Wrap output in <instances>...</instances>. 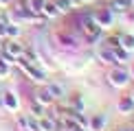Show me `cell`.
I'll return each instance as SVG.
<instances>
[{
	"label": "cell",
	"instance_id": "4fadbf2b",
	"mask_svg": "<svg viewBox=\"0 0 134 131\" xmlns=\"http://www.w3.org/2000/svg\"><path fill=\"white\" fill-rule=\"evenodd\" d=\"M44 112H46V107H44L42 105V103H33V105H31V114H33V116H35V118H42L44 116Z\"/></svg>",
	"mask_w": 134,
	"mask_h": 131
},
{
	"label": "cell",
	"instance_id": "8992f818",
	"mask_svg": "<svg viewBox=\"0 0 134 131\" xmlns=\"http://www.w3.org/2000/svg\"><path fill=\"white\" fill-rule=\"evenodd\" d=\"M4 50L9 55H13V57H20V55L24 53V46H20V42H15V40H9L4 44Z\"/></svg>",
	"mask_w": 134,
	"mask_h": 131
},
{
	"label": "cell",
	"instance_id": "5bb4252c",
	"mask_svg": "<svg viewBox=\"0 0 134 131\" xmlns=\"http://www.w3.org/2000/svg\"><path fill=\"white\" fill-rule=\"evenodd\" d=\"M4 33H7V37L13 40V37L20 35V29H18V24H7V26H4Z\"/></svg>",
	"mask_w": 134,
	"mask_h": 131
},
{
	"label": "cell",
	"instance_id": "52a82bcc",
	"mask_svg": "<svg viewBox=\"0 0 134 131\" xmlns=\"http://www.w3.org/2000/svg\"><path fill=\"white\" fill-rule=\"evenodd\" d=\"M119 112H121V114H132V112H134V101H132V96H121V98H119Z\"/></svg>",
	"mask_w": 134,
	"mask_h": 131
},
{
	"label": "cell",
	"instance_id": "d6986e66",
	"mask_svg": "<svg viewBox=\"0 0 134 131\" xmlns=\"http://www.w3.org/2000/svg\"><path fill=\"white\" fill-rule=\"evenodd\" d=\"M130 96H132V101H134V92H132V94H130Z\"/></svg>",
	"mask_w": 134,
	"mask_h": 131
},
{
	"label": "cell",
	"instance_id": "30bf717a",
	"mask_svg": "<svg viewBox=\"0 0 134 131\" xmlns=\"http://www.w3.org/2000/svg\"><path fill=\"white\" fill-rule=\"evenodd\" d=\"M121 48H125V50H134V35L130 33H125V35H121Z\"/></svg>",
	"mask_w": 134,
	"mask_h": 131
},
{
	"label": "cell",
	"instance_id": "ba28073f",
	"mask_svg": "<svg viewBox=\"0 0 134 131\" xmlns=\"http://www.w3.org/2000/svg\"><path fill=\"white\" fill-rule=\"evenodd\" d=\"M99 59H103V63H116V57H114V50L108 46H103L99 50Z\"/></svg>",
	"mask_w": 134,
	"mask_h": 131
},
{
	"label": "cell",
	"instance_id": "9c48e42d",
	"mask_svg": "<svg viewBox=\"0 0 134 131\" xmlns=\"http://www.w3.org/2000/svg\"><path fill=\"white\" fill-rule=\"evenodd\" d=\"M105 127V116H101V114H97L92 120H90V129L92 131H101Z\"/></svg>",
	"mask_w": 134,
	"mask_h": 131
},
{
	"label": "cell",
	"instance_id": "6da1fadb",
	"mask_svg": "<svg viewBox=\"0 0 134 131\" xmlns=\"http://www.w3.org/2000/svg\"><path fill=\"white\" fill-rule=\"evenodd\" d=\"M108 83L112 87H125L130 83V72L125 68H112V72L108 74Z\"/></svg>",
	"mask_w": 134,
	"mask_h": 131
},
{
	"label": "cell",
	"instance_id": "ffe728a7",
	"mask_svg": "<svg viewBox=\"0 0 134 131\" xmlns=\"http://www.w3.org/2000/svg\"><path fill=\"white\" fill-rule=\"evenodd\" d=\"M132 74H134V66H132Z\"/></svg>",
	"mask_w": 134,
	"mask_h": 131
},
{
	"label": "cell",
	"instance_id": "44dd1931",
	"mask_svg": "<svg viewBox=\"0 0 134 131\" xmlns=\"http://www.w3.org/2000/svg\"><path fill=\"white\" fill-rule=\"evenodd\" d=\"M2 2H9V0H2Z\"/></svg>",
	"mask_w": 134,
	"mask_h": 131
},
{
	"label": "cell",
	"instance_id": "2e32d148",
	"mask_svg": "<svg viewBox=\"0 0 134 131\" xmlns=\"http://www.w3.org/2000/svg\"><path fill=\"white\" fill-rule=\"evenodd\" d=\"M59 42H64V46H75V44H77L70 35H66V33H62V35H59Z\"/></svg>",
	"mask_w": 134,
	"mask_h": 131
},
{
	"label": "cell",
	"instance_id": "ac0fdd59",
	"mask_svg": "<svg viewBox=\"0 0 134 131\" xmlns=\"http://www.w3.org/2000/svg\"><path fill=\"white\" fill-rule=\"evenodd\" d=\"M79 2H81V4H83V2H92V0H79Z\"/></svg>",
	"mask_w": 134,
	"mask_h": 131
},
{
	"label": "cell",
	"instance_id": "7c38bea8",
	"mask_svg": "<svg viewBox=\"0 0 134 131\" xmlns=\"http://www.w3.org/2000/svg\"><path fill=\"white\" fill-rule=\"evenodd\" d=\"M103 46H108V48H119L121 46V35H110V37H105V42H103Z\"/></svg>",
	"mask_w": 134,
	"mask_h": 131
},
{
	"label": "cell",
	"instance_id": "e0dca14e",
	"mask_svg": "<svg viewBox=\"0 0 134 131\" xmlns=\"http://www.w3.org/2000/svg\"><path fill=\"white\" fill-rule=\"evenodd\" d=\"M2 50H4V44H2V42H0V53H2Z\"/></svg>",
	"mask_w": 134,
	"mask_h": 131
},
{
	"label": "cell",
	"instance_id": "9a60e30c",
	"mask_svg": "<svg viewBox=\"0 0 134 131\" xmlns=\"http://www.w3.org/2000/svg\"><path fill=\"white\" fill-rule=\"evenodd\" d=\"M4 105H9L11 109H15V107H18V101L13 98V94H4Z\"/></svg>",
	"mask_w": 134,
	"mask_h": 131
},
{
	"label": "cell",
	"instance_id": "7a4b0ae2",
	"mask_svg": "<svg viewBox=\"0 0 134 131\" xmlns=\"http://www.w3.org/2000/svg\"><path fill=\"white\" fill-rule=\"evenodd\" d=\"M92 18H94V22L103 29V26H110V24L114 22V13H112L110 9H99V11H94V13H92Z\"/></svg>",
	"mask_w": 134,
	"mask_h": 131
},
{
	"label": "cell",
	"instance_id": "5b68a950",
	"mask_svg": "<svg viewBox=\"0 0 134 131\" xmlns=\"http://www.w3.org/2000/svg\"><path fill=\"white\" fill-rule=\"evenodd\" d=\"M35 101H37V103H42V105L46 107V105H51V103L55 101V96L48 92V87H42V90H37V92H35Z\"/></svg>",
	"mask_w": 134,
	"mask_h": 131
},
{
	"label": "cell",
	"instance_id": "277c9868",
	"mask_svg": "<svg viewBox=\"0 0 134 131\" xmlns=\"http://www.w3.org/2000/svg\"><path fill=\"white\" fill-rule=\"evenodd\" d=\"M59 13H62V11L57 9V4H55L53 0H44V7H42V15L44 18H57Z\"/></svg>",
	"mask_w": 134,
	"mask_h": 131
},
{
	"label": "cell",
	"instance_id": "3957f363",
	"mask_svg": "<svg viewBox=\"0 0 134 131\" xmlns=\"http://www.w3.org/2000/svg\"><path fill=\"white\" fill-rule=\"evenodd\" d=\"M108 9L112 13H125L127 9H132L130 0H108Z\"/></svg>",
	"mask_w": 134,
	"mask_h": 131
},
{
	"label": "cell",
	"instance_id": "8fae6325",
	"mask_svg": "<svg viewBox=\"0 0 134 131\" xmlns=\"http://www.w3.org/2000/svg\"><path fill=\"white\" fill-rule=\"evenodd\" d=\"M46 87H48V92H51V94H53L55 98H62V96L66 94V90H64V87L59 85V83H48Z\"/></svg>",
	"mask_w": 134,
	"mask_h": 131
}]
</instances>
